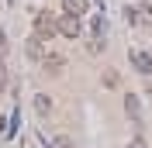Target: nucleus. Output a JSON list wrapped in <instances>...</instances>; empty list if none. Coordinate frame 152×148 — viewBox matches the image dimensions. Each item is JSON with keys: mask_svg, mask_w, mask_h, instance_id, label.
Here are the masks:
<instances>
[{"mask_svg": "<svg viewBox=\"0 0 152 148\" xmlns=\"http://www.w3.org/2000/svg\"><path fill=\"white\" fill-rule=\"evenodd\" d=\"M35 110L38 114H48V110H52V100H48V96H38V100H35Z\"/></svg>", "mask_w": 152, "mask_h": 148, "instance_id": "nucleus-6", "label": "nucleus"}, {"mask_svg": "<svg viewBox=\"0 0 152 148\" xmlns=\"http://www.w3.org/2000/svg\"><path fill=\"white\" fill-rule=\"evenodd\" d=\"M104 83H107V86H118V73H114V69H107V73H104Z\"/></svg>", "mask_w": 152, "mask_h": 148, "instance_id": "nucleus-10", "label": "nucleus"}, {"mask_svg": "<svg viewBox=\"0 0 152 148\" xmlns=\"http://www.w3.org/2000/svg\"><path fill=\"white\" fill-rule=\"evenodd\" d=\"M56 148H73V145H69V138H59V141H56Z\"/></svg>", "mask_w": 152, "mask_h": 148, "instance_id": "nucleus-12", "label": "nucleus"}, {"mask_svg": "<svg viewBox=\"0 0 152 148\" xmlns=\"http://www.w3.org/2000/svg\"><path fill=\"white\" fill-rule=\"evenodd\" d=\"M124 17L132 21V24H142V14H138L135 7H124Z\"/></svg>", "mask_w": 152, "mask_h": 148, "instance_id": "nucleus-7", "label": "nucleus"}, {"mask_svg": "<svg viewBox=\"0 0 152 148\" xmlns=\"http://www.w3.org/2000/svg\"><path fill=\"white\" fill-rule=\"evenodd\" d=\"M142 10H145V14L152 17V0H142Z\"/></svg>", "mask_w": 152, "mask_h": 148, "instance_id": "nucleus-11", "label": "nucleus"}, {"mask_svg": "<svg viewBox=\"0 0 152 148\" xmlns=\"http://www.w3.org/2000/svg\"><path fill=\"white\" fill-rule=\"evenodd\" d=\"M59 31V24H56V17H52V14H38L35 17V35L42 38V41H45V38H52Z\"/></svg>", "mask_w": 152, "mask_h": 148, "instance_id": "nucleus-1", "label": "nucleus"}, {"mask_svg": "<svg viewBox=\"0 0 152 148\" xmlns=\"http://www.w3.org/2000/svg\"><path fill=\"white\" fill-rule=\"evenodd\" d=\"M128 148H145V141H142V138H135V141H132Z\"/></svg>", "mask_w": 152, "mask_h": 148, "instance_id": "nucleus-13", "label": "nucleus"}, {"mask_svg": "<svg viewBox=\"0 0 152 148\" xmlns=\"http://www.w3.org/2000/svg\"><path fill=\"white\" fill-rule=\"evenodd\" d=\"M56 24H59V35H66V38H76V35H80V14H69V10H66Z\"/></svg>", "mask_w": 152, "mask_h": 148, "instance_id": "nucleus-2", "label": "nucleus"}, {"mask_svg": "<svg viewBox=\"0 0 152 148\" xmlns=\"http://www.w3.org/2000/svg\"><path fill=\"white\" fill-rule=\"evenodd\" d=\"M4 45H7V35H4V31H0V48H4Z\"/></svg>", "mask_w": 152, "mask_h": 148, "instance_id": "nucleus-14", "label": "nucleus"}, {"mask_svg": "<svg viewBox=\"0 0 152 148\" xmlns=\"http://www.w3.org/2000/svg\"><path fill=\"white\" fill-rule=\"evenodd\" d=\"M62 7H66L69 14H80V17H83V10H86V0H62Z\"/></svg>", "mask_w": 152, "mask_h": 148, "instance_id": "nucleus-4", "label": "nucleus"}, {"mask_svg": "<svg viewBox=\"0 0 152 148\" xmlns=\"http://www.w3.org/2000/svg\"><path fill=\"white\" fill-rule=\"evenodd\" d=\"M7 86V62H4V55H0V90Z\"/></svg>", "mask_w": 152, "mask_h": 148, "instance_id": "nucleus-8", "label": "nucleus"}, {"mask_svg": "<svg viewBox=\"0 0 152 148\" xmlns=\"http://www.w3.org/2000/svg\"><path fill=\"white\" fill-rule=\"evenodd\" d=\"M132 65H135L142 76H152V55L142 52V48H132Z\"/></svg>", "mask_w": 152, "mask_h": 148, "instance_id": "nucleus-3", "label": "nucleus"}, {"mask_svg": "<svg viewBox=\"0 0 152 148\" xmlns=\"http://www.w3.org/2000/svg\"><path fill=\"white\" fill-rule=\"evenodd\" d=\"M124 103H128V114H132V117H138V100H135V96H128Z\"/></svg>", "mask_w": 152, "mask_h": 148, "instance_id": "nucleus-9", "label": "nucleus"}, {"mask_svg": "<svg viewBox=\"0 0 152 148\" xmlns=\"http://www.w3.org/2000/svg\"><path fill=\"white\" fill-rule=\"evenodd\" d=\"M28 55H31V59H42V55H45V48H42V41H38V35L31 38V41H28Z\"/></svg>", "mask_w": 152, "mask_h": 148, "instance_id": "nucleus-5", "label": "nucleus"}]
</instances>
